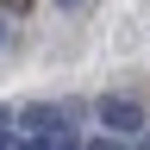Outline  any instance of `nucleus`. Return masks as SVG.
<instances>
[{"instance_id": "nucleus-1", "label": "nucleus", "mask_w": 150, "mask_h": 150, "mask_svg": "<svg viewBox=\"0 0 150 150\" xmlns=\"http://www.w3.org/2000/svg\"><path fill=\"white\" fill-rule=\"evenodd\" d=\"M94 119H100L112 138H144L150 131V112H144V100H131V94H106V100L94 106Z\"/></svg>"}, {"instance_id": "nucleus-2", "label": "nucleus", "mask_w": 150, "mask_h": 150, "mask_svg": "<svg viewBox=\"0 0 150 150\" xmlns=\"http://www.w3.org/2000/svg\"><path fill=\"white\" fill-rule=\"evenodd\" d=\"M75 112H81V106H69V100H25L13 119L25 125V131H38V138H56V131L75 125Z\"/></svg>"}, {"instance_id": "nucleus-3", "label": "nucleus", "mask_w": 150, "mask_h": 150, "mask_svg": "<svg viewBox=\"0 0 150 150\" xmlns=\"http://www.w3.org/2000/svg\"><path fill=\"white\" fill-rule=\"evenodd\" d=\"M50 150H88V144L75 138V125H69V131H56V138H50Z\"/></svg>"}, {"instance_id": "nucleus-4", "label": "nucleus", "mask_w": 150, "mask_h": 150, "mask_svg": "<svg viewBox=\"0 0 150 150\" xmlns=\"http://www.w3.org/2000/svg\"><path fill=\"white\" fill-rule=\"evenodd\" d=\"M13 125H19V119H13L6 106H0V150H13Z\"/></svg>"}, {"instance_id": "nucleus-5", "label": "nucleus", "mask_w": 150, "mask_h": 150, "mask_svg": "<svg viewBox=\"0 0 150 150\" xmlns=\"http://www.w3.org/2000/svg\"><path fill=\"white\" fill-rule=\"evenodd\" d=\"M88 150H125V138H112V131H106V138H94Z\"/></svg>"}, {"instance_id": "nucleus-6", "label": "nucleus", "mask_w": 150, "mask_h": 150, "mask_svg": "<svg viewBox=\"0 0 150 150\" xmlns=\"http://www.w3.org/2000/svg\"><path fill=\"white\" fill-rule=\"evenodd\" d=\"M56 6H81V0H56Z\"/></svg>"}, {"instance_id": "nucleus-7", "label": "nucleus", "mask_w": 150, "mask_h": 150, "mask_svg": "<svg viewBox=\"0 0 150 150\" xmlns=\"http://www.w3.org/2000/svg\"><path fill=\"white\" fill-rule=\"evenodd\" d=\"M144 150H150V131H144Z\"/></svg>"}]
</instances>
